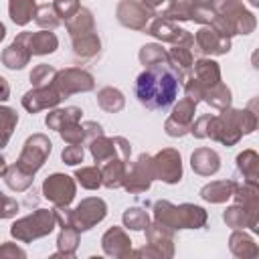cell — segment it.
<instances>
[{
    "label": "cell",
    "instance_id": "1",
    "mask_svg": "<svg viewBox=\"0 0 259 259\" xmlns=\"http://www.w3.org/2000/svg\"><path fill=\"white\" fill-rule=\"evenodd\" d=\"M221 115L204 113L192 121L190 134L194 138H210L225 146H235L243 134H251L257 127V115L251 109H221Z\"/></svg>",
    "mask_w": 259,
    "mask_h": 259
},
{
    "label": "cell",
    "instance_id": "2",
    "mask_svg": "<svg viewBox=\"0 0 259 259\" xmlns=\"http://www.w3.org/2000/svg\"><path fill=\"white\" fill-rule=\"evenodd\" d=\"M180 81L168 63L146 67L136 79V97L146 109H166L178 97Z\"/></svg>",
    "mask_w": 259,
    "mask_h": 259
},
{
    "label": "cell",
    "instance_id": "3",
    "mask_svg": "<svg viewBox=\"0 0 259 259\" xmlns=\"http://www.w3.org/2000/svg\"><path fill=\"white\" fill-rule=\"evenodd\" d=\"M212 26L219 28L223 34H251L257 26L255 14L249 12L243 0H212Z\"/></svg>",
    "mask_w": 259,
    "mask_h": 259
},
{
    "label": "cell",
    "instance_id": "4",
    "mask_svg": "<svg viewBox=\"0 0 259 259\" xmlns=\"http://www.w3.org/2000/svg\"><path fill=\"white\" fill-rule=\"evenodd\" d=\"M154 221L170 227L172 231L180 229H202L208 221V214L202 206L182 202V204H172L168 200H158L154 204Z\"/></svg>",
    "mask_w": 259,
    "mask_h": 259
},
{
    "label": "cell",
    "instance_id": "5",
    "mask_svg": "<svg viewBox=\"0 0 259 259\" xmlns=\"http://www.w3.org/2000/svg\"><path fill=\"white\" fill-rule=\"evenodd\" d=\"M57 225L55 212L49 208H36L34 212L18 219L10 227V235L20 243H32L36 239H42L53 233Z\"/></svg>",
    "mask_w": 259,
    "mask_h": 259
},
{
    "label": "cell",
    "instance_id": "6",
    "mask_svg": "<svg viewBox=\"0 0 259 259\" xmlns=\"http://www.w3.org/2000/svg\"><path fill=\"white\" fill-rule=\"evenodd\" d=\"M146 231V245L138 251H132L136 257H162L170 259L174 257V231L158 221L148 223Z\"/></svg>",
    "mask_w": 259,
    "mask_h": 259
},
{
    "label": "cell",
    "instance_id": "7",
    "mask_svg": "<svg viewBox=\"0 0 259 259\" xmlns=\"http://www.w3.org/2000/svg\"><path fill=\"white\" fill-rule=\"evenodd\" d=\"M51 150H53V144L45 134H32L26 138V142L20 150V156L16 160V166L34 176L45 166Z\"/></svg>",
    "mask_w": 259,
    "mask_h": 259
},
{
    "label": "cell",
    "instance_id": "8",
    "mask_svg": "<svg viewBox=\"0 0 259 259\" xmlns=\"http://www.w3.org/2000/svg\"><path fill=\"white\" fill-rule=\"evenodd\" d=\"M55 89L61 93V97H69L75 93H87L95 89V79L89 71L79 69V67H67L57 71L55 81H53Z\"/></svg>",
    "mask_w": 259,
    "mask_h": 259
},
{
    "label": "cell",
    "instance_id": "9",
    "mask_svg": "<svg viewBox=\"0 0 259 259\" xmlns=\"http://www.w3.org/2000/svg\"><path fill=\"white\" fill-rule=\"evenodd\" d=\"M107 214V204L103 198L99 196H89V198H83L73 210H71V219H73V227L83 233V231H89L93 229L97 223H101Z\"/></svg>",
    "mask_w": 259,
    "mask_h": 259
},
{
    "label": "cell",
    "instance_id": "10",
    "mask_svg": "<svg viewBox=\"0 0 259 259\" xmlns=\"http://www.w3.org/2000/svg\"><path fill=\"white\" fill-rule=\"evenodd\" d=\"M154 180H162L166 184H178L182 180V158L174 148H164L156 156H152Z\"/></svg>",
    "mask_w": 259,
    "mask_h": 259
},
{
    "label": "cell",
    "instance_id": "11",
    "mask_svg": "<svg viewBox=\"0 0 259 259\" xmlns=\"http://www.w3.org/2000/svg\"><path fill=\"white\" fill-rule=\"evenodd\" d=\"M154 180V170H152V156L150 154H140L136 162H127V172L123 178V186L132 194L146 192L152 186Z\"/></svg>",
    "mask_w": 259,
    "mask_h": 259
},
{
    "label": "cell",
    "instance_id": "12",
    "mask_svg": "<svg viewBox=\"0 0 259 259\" xmlns=\"http://www.w3.org/2000/svg\"><path fill=\"white\" fill-rule=\"evenodd\" d=\"M75 192H77V184L73 176L61 174V172L47 176L42 182V196L51 200L55 206H69L75 198Z\"/></svg>",
    "mask_w": 259,
    "mask_h": 259
},
{
    "label": "cell",
    "instance_id": "13",
    "mask_svg": "<svg viewBox=\"0 0 259 259\" xmlns=\"http://www.w3.org/2000/svg\"><path fill=\"white\" fill-rule=\"evenodd\" d=\"M115 16L119 20V24H123L125 28L132 30H146V26L150 24V20L156 16L154 10L150 6H146L144 2H136V0H121L115 8Z\"/></svg>",
    "mask_w": 259,
    "mask_h": 259
},
{
    "label": "cell",
    "instance_id": "14",
    "mask_svg": "<svg viewBox=\"0 0 259 259\" xmlns=\"http://www.w3.org/2000/svg\"><path fill=\"white\" fill-rule=\"evenodd\" d=\"M146 32L152 34L154 38L162 40V42L194 47V36H192L186 28H180L176 22L166 20V18H162V16H154V18L150 20V24L146 26Z\"/></svg>",
    "mask_w": 259,
    "mask_h": 259
},
{
    "label": "cell",
    "instance_id": "15",
    "mask_svg": "<svg viewBox=\"0 0 259 259\" xmlns=\"http://www.w3.org/2000/svg\"><path fill=\"white\" fill-rule=\"evenodd\" d=\"M194 113H196V103L192 99H188V97H182L174 105L172 113L168 115V119L164 123L166 134L170 138H182V136L190 134V125L194 121Z\"/></svg>",
    "mask_w": 259,
    "mask_h": 259
},
{
    "label": "cell",
    "instance_id": "16",
    "mask_svg": "<svg viewBox=\"0 0 259 259\" xmlns=\"http://www.w3.org/2000/svg\"><path fill=\"white\" fill-rule=\"evenodd\" d=\"M194 45L202 55H227L231 51V36L223 34L212 24H202L194 34Z\"/></svg>",
    "mask_w": 259,
    "mask_h": 259
},
{
    "label": "cell",
    "instance_id": "17",
    "mask_svg": "<svg viewBox=\"0 0 259 259\" xmlns=\"http://www.w3.org/2000/svg\"><path fill=\"white\" fill-rule=\"evenodd\" d=\"M63 101L61 93L55 89V85H45V87H32L22 95V107L28 113H38L42 109H53Z\"/></svg>",
    "mask_w": 259,
    "mask_h": 259
},
{
    "label": "cell",
    "instance_id": "18",
    "mask_svg": "<svg viewBox=\"0 0 259 259\" xmlns=\"http://www.w3.org/2000/svg\"><path fill=\"white\" fill-rule=\"evenodd\" d=\"M101 249L109 257L125 259L132 257V239L121 227H111L101 237Z\"/></svg>",
    "mask_w": 259,
    "mask_h": 259
},
{
    "label": "cell",
    "instance_id": "19",
    "mask_svg": "<svg viewBox=\"0 0 259 259\" xmlns=\"http://www.w3.org/2000/svg\"><path fill=\"white\" fill-rule=\"evenodd\" d=\"M18 40H22V45L28 49L30 55H51L57 51L59 47V38L55 32L51 30H38V32H20L16 36Z\"/></svg>",
    "mask_w": 259,
    "mask_h": 259
},
{
    "label": "cell",
    "instance_id": "20",
    "mask_svg": "<svg viewBox=\"0 0 259 259\" xmlns=\"http://www.w3.org/2000/svg\"><path fill=\"white\" fill-rule=\"evenodd\" d=\"M223 221L231 229H247L249 227L253 233L259 231V212H253L239 202H235L233 206H229L223 212Z\"/></svg>",
    "mask_w": 259,
    "mask_h": 259
},
{
    "label": "cell",
    "instance_id": "21",
    "mask_svg": "<svg viewBox=\"0 0 259 259\" xmlns=\"http://www.w3.org/2000/svg\"><path fill=\"white\" fill-rule=\"evenodd\" d=\"M127 162L130 160H121L119 156H115V158H109L103 164H99V168H101V186L121 188L125 172H127Z\"/></svg>",
    "mask_w": 259,
    "mask_h": 259
},
{
    "label": "cell",
    "instance_id": "22",
    "mask_svg": "<svg viewBox=\"0 0 259 259\" xmlns=\"http://www.w3.org/2000/svg\"><path fill=\"white\" fill-rule=\"evenodd\" d=\"M190 166L198 176H212L221 168V158L210 148H196L190 156Z\"/></svg>",
    "mask_w": 259,
    "mask_h": 259
},
{
    "label": "cell",
    "instance_id": "23",
    "mask_svg": "<svg viewBox=\"0 0 259 259\" xmlns=\"http://www.w3.org/2000/svg\"><path fill=\"white\" fill-rule=\"evenodd\" d=\"M168 53V65L182 77V81L186 77H190V71H192V63H194V57H192V47L188 45H172Z\"/></svg>",
    "mask_w": 259,
    "mask_h": 259
},
{
    "label": "cell",
    "instance_id": "24",
    "mask_svg": "<svg viewBox=\"0 0 259 259\" xmlns=\"http://www.w3.org/2000/svg\"><path fill=\"white\" fill-rule=\"evenodd\" d=\"M229 249L235 257H241V259H255L259 255L257 243L243 229H233L231 239H229Z\"/></svg>",
    "mask_w": 259,
    "mask_h": 259
},
{
    "label": "cell",
    "instance_id": "25",
    "mask_svg": "<svg viewBox=\"0 0 259 259\" xmlns=\"http://www.w3.org/2000/svg\"><path fill=\"white\" fill-rule=\"evenodd\" d=\"M235 186H237L235 180H214V182H208V184H204L200 188V198L206 200V202H212V204L227 202L229 198H233Z\"/></svg>",
    "mask_w": 259,
    "mask_h": 259
},
{
    "label": "cell",
    "instance_id": "26",
    "mask_svg": "<svg viewBox=\"0 0 259 259\" xmlns=\"http://www.w3.org/2000/svg\"><path fill=\"white\" fill-rule=\"evenodd\" d=\"M192 77L198 79L206 89L221 83V67L217 61L208 59V57H202L198 61L192 63Z\"/></svg>",
    "mask_w": 259,
    "mask_h": 259
},
{
    "label": "cell",
    "instance_id": "27",
    "mask_svg": "<svg viewBox=\"0 0 259 259\" xmlns=\"http://www.w3.org/2000/svg\"><path fill=\"white\" fill-rule=\"evenodd\" d=\"M71 40H73V55L77 59H93L101 49V40L95 30L75 34V36H71Z\"/></svg>",
    "mask_w": 259,
    "mask_h": 259
},
{
    "label": "cell",
    "instance_id": "28",
    "mask_svg": "<svg viewBox=\"0 0 259 259\" xmlns=\"http://www.w3.org/2000/svg\"><path fill=\"white\" fill-rule=\"evenodd\" d=\"M30 53H28V49L22 45V40H18V38H14L4 51H2V65L6 67V69H12V71H16V69H24L28 63H30Z\"/></svg>",
    "mask_w": 259,
    "mask_h": 259
},
{
    "label": "cell",
    "instance_id": "29",
    "mask_svg": "<svg viewBox=\"0 0 259 259\" xmlns=\"http://www.w3.org/2000/svg\"><path fill=\"white\" fill-rule=\"evenodd\" d=\"M81 115H83L81 107H75V105H71V107H63V109L53 107V109L47 113L45 123H47V127H49V130L61 132L65 125L75 123V121H81Z\"/></svg>",
    "mask_w": 259,
    "mask_h": 259
},
{
    "label": "cell",
    "instance_id": "30",
    "mask_svg": "<svg viewBox=\"0 0 259 259\" xmlns=\"http://www.w3.org/2000/svg\"><path fill=\"white\" fill-rule=\"evenodd\" d=\"M89 152H91V156H93V160H95L97 166L103 164V162L109 160V158L119 156L115 138H107L105 134H103V136H97L95 140L89 142ZM119 158H121V156H119ZM121 160H123V158H121Z\"/></svg>",
    "mask_w": 259,
    "mask_h": 259
},
{
    "label": "cell",
    "instance_id": "31",
    "mask_svg": "<svg viewBox=\"0 0 259 259\" xmlns=\"http://www.w3.org/2000/svg\"><path fill=\"white\" fill-rule=\"evenodd\" d=\"M194 2L192 0H168L166 8L162 10V18L166 20H172V22H186V20H192L194 18Z\"/></svg>",
    "mask_w": 259,
    "mask_h": 259
},
{
    "label": "cell",
    "instance_id": "32",
    "mask_svg": "<svg viewBox=\"0 0 259 259\" xmlns=\"http://www.w3.org/2000/svg\"><path fill=\"white\" fill-rule=\"evenodd\" d=\"M77 247H79V231L75 227H61V233L57 237V253L53 255V259L73 257L77 253Z\"/></svg>",
    "mask_w": 259,
    "mask_h": 259
},
{
    "label": "cell",
    "instance_id": "33",
    "mask_svg": "<svg viewBox=\"0 0 259 259\" xmlns=\"http://www.w3.org/2000/svg\"><path fill=\"white\" fill-rule=\"evenodd\" d=\"M34 10H36L34 0H8L10 20L18 26H26L34 18Z\"/></svg>",
    "mask_w": 259,
    "mask_h": 259
},
{
    "label": "cell",
    "instance_id": "34",
    "mask_svg": "<svg viewBox=\"0 0 259 259\" xmlns=\"http://www.w3.org/2000/svg\"><path fill=\"white\" fill-rule=\"evenodd\" d=\"M97 105L107 113H119L125 107V97L115 87H103L97 91Z\"/></svg>",
    "mask_w": 259,
    "mask_h": 259
},
{
    "label": "cell",
    "instance_id": "35",
    "mask_svg": "<svg viewBox=\"0 0 259 259\" xmlns=\"http://www.w3.org/2000/svg\"><path fill=\"white\" fill-rule=\"evenodd\" d=\"M233 198H235V202L243 204L245 208H249L253 212H259V188H257L255 182H245V180H243V184L237 182Z\"/></svg>",
    "mask_w": 259,
    "mask_h": 259
},
{
    "label": "cell",
    "instance_id": "36",
    "mask_svg": "<svg viewBox=\"0 0 259 259\" xmlns=\"http://www.w3.org/2000/svg\"><path fill=\"white\" fill-rule=\"evenodd\" d=\"M237 170L243 174L245 182H255L259 178V156L255 150H245L237 156Z\"/></svg>",
    "mask_w": 259,
    "mask_h": 259
},
{
    "label": "cell",
    "instance_id": "37",
    "mask_svg": "<svg viewBox=\"0 0 259 259\" xmlns=\"http://www.w3.org/2000/svg\"><path fill=\"white\" fill-rule=\"evenodd\" d=\"M65 26H67L69 34L75 36V34H83V32H89V30H95V20H93L91 10L79 8L71 18L65 20Z\"/></svg>",
    "mask_w": 259,
    "mask_h": 259
},
{
    "label": "cell",
    "instance_id": "38",
    "mask_svg": "<svg viewBox=\"0 0 259 259\" xmlns=\"http://www.w3.org/2000/svg\"><path fill=\"white\" fill-rule=\"evenodd\" d=\"M4 180H6V186H8L10 190H14V192H24V190H28V188L32 186L34 176L28 174V172H24V170L18 168L16 164H12V166H8L6 172H4Z\"/></svg>",
    "mask_w": 259,
    "mask_h": 259
},
{
    "label": "cell",
    "instance_id": "39",
    "mask_svg": "<svg viewBox=\"0 0 259 259\" xmlns=\"http://www.w3.org/2000/svg\"><path fill=\"white\" fill-rule=\"evenodd\" d=\"M202 101H206L214 109H227V107H231V89L225 83H217L206 89Z\"/></svg>",
    "mask_w": 259,
    "mask_h": 259
},
{
    "label": "cell",
    "instance_id": "40",
    "mask_svg": "<svg viewBox=\"0 0 259 259\" xmlns=\"http://www.w3.org/2000/svg\"><path fill=\"white\" fill-rule=\"evenodd\" d=\"M16 123H18V113L12 107L0 105V150L12 138V132H14Z\"/></svg>",
    "mask_w": 259,
    "mask_h": 259
},
{
    "label": "cell",
    "instance_id": "41",
    "mask_svg": "<svg viewBox=\"0 0 259 259\" xmlns=\"http://www.w3.org/2000/svg\"><path fill=\"white\" fill-rule=\"evenodd\" d=\"M34 22L42 28V30H55L61 24V16L57 14L53 4H40L34 10Z\"/></svg>",
    "mask_w": 259,
    "mask_h": 259
},
{
    "label": "cell",
    "instance_id": "42",
    "mask_svg": "<svg viewBox=\"0 0 259 259\" xmlns=\"http://www.w3.org/2000/svg\"><path fill=\"white\" fill-rule=\"evenodd\" d=\"M140 63L144 67H152V65H162V63H168V53L162 49V45H156V42H150V45H144L140 49Z\"/></svg>",
    "mask_w": 259,
    "mask_h": 259
},
{
    "label": "cell",
    "instance_id": "43",
    "mask_svg": "<svg viewBox=\"0 0 259 259\" xmlns=\"http://www.w3.org/2000/svg\"><path fill=\"white\" fill-rule=\"evenodd\" d=\"M75 178L83 188L95 190L101 186V168L97 164L95 166H83V168L75 170Z\"/></svg>",
    "mask_w": 259,
    "mask_h": 259
},
{
    "label": "cell",
    "instance_id": "44",
    "mask_svg": "<svg viewBox=\"0 0 259 259\" xmlns=\"http://www.w3.org/2000/svg\"><path fill=\"white\" fill-rule=\"evenodd\" d=\"M121 221H123V227L130 231H144L150 223V214L140 206H132L123 212Z\"/></svg>",
    "mask_w": 259,
    "mask_h": 259
},
{
    "label": "cell",
    "instance_id": "45",
    "mask_svg": "<svg viewBox=\"0 0 259 259\" xmlns=\"http://www.w3.org/2000/svg\"><path fill=\"white\" fill-rule=\"evenodd\" d=\"M55 75H57V69L53 65L40 63L30 71V83H32V87H45L55 81Z\"/></svg>",
    "mask_w": 259,
    "mask_h": 259
},
{
    "label": "cell",
    "instance_id": "46",
    "mask_svg": "<svg viewBox=\"0 0 259 259\" xmlns=\"http://www.w3.org/2000/svg\"><path fill=\"white\" fill-rule=\"evenodd\" d=\"M59 134H61L63 142H67V144H81V146L85 144V127H83L81 121H75V123L65 125Z\"/></svg>",
    "mask_w": 259,
    "mask_h": 259
},
{
    "label": "cell",
    "instance_id": "47",
    "mask_svg": "<svg viewBox=\"0 0 259 259\" xmlns=\"http://www.w3.org/2000/svg\"><path fill=\"white\" fill-rule=\"evenodd\" d=\"M83 156H85V152H83V146H81V144H69V146L61 152L63 162L69 164V166H75V164L83 162Z\"/></svg>",
    "mask_w": 259,
    "mask_h": 259
},
{
    "label": "cell",
    "instance_id": "48",
    "mask_svg": "<svg viewBox=\"0 0 259 259\" xmlns=\"http://www.w3.org/2000/svg\"><path fill=\"white\" fill-rule=\"evenodd\" d=\"M53 6H55V10H57V14L61 16V20L65 18H71L79 8H81V4H79V0H53Z\"/></svg>",
    "mask_w": 259,
    "mask_h": 259
},
{
    "label": "cell",
    "instance_id": "49",
    "mask_svg": "<svg viewBox=\"0 0 259 259\" xmlns=\"http://www.w3.org/2000/svg\"><path fill=\"white\" fill-rule=\"evenodd\" d=\"M18 208L20 206H18L16 198H12V196H8V194H4L0 190V219H12V217H16Z\"/></svg>",
    "mask_w": 259,
    "mask_h": 259
},
{
    "label": "cell",
    "instance_id": "50",
    "mask_svg": "<svg viewBox=\"0 0 259 259\" xmlns=\"http://www.w3.org/2000/svg\"><path fill=\"white\" fill-rule=\"evenodd\" d=\"M24 259L26 257V251L24 249H20L16 243H12V241H6V243H2L0 245V259Z\"/></svg>",
    "mask_w": 259,
    "mask_h": 259
},
{
    "label": "cell",
    "instance_id": "51",
    "mask_svg": "<svg viewBox=\"0 0 259 259\" xmlns=\"http://www.w3.org/2000/svg\"><path fill=\"white\" fill-rule=\"evenodd\" d=\"M83 127H85V142H87V144H89L91 140H95L97 136H103V127H101L97 121H85Z\"/></svg>",
    "mask_w": 259,
    "mask_h": 259
},
{
    "label": "cell",
    "instance_id": "52",
    "mask_svg": "<svg viewBox=\"0 0 259 259\" xmlns=\"http://www.w3.org/2000/svg\"><path fill=\"white\" fill-rule=\"evenodd\" d=\"M10 97V85H8V81L0 75V101H6Z\"/></svg>",
    "mask_w": 259,
    "mask_h": 259
},
{
    "label": "cell",
    "instance_id": "53",
    "mask_svg": "<svg viewBox=\"0 0 259 259\" xmlns=\"http://www.w3.org/2000/svg\"><path fill=\"white\" fill-rule=\"evenodd\" d=\"M142 2H144L146 6H150V8L154 10V8H158V6H162V4H164V2H168V0H142Z\"/></svg>",
    "mask_w": 259,
    "mask_h": 259
},
{
    "label": "cell",
    "instance_id": "54",
    "mask_svg": "<svg viewBox=\"0 0 259 259\" xmlns=\"http://www.w3.org/2000/svg\"><path fill=\"white\" fill-rule=\"evenodd\" d=\"M194 2V6H206V8H210V4H212V0H192Z\"/></svg>",
    "mask_w": 259,
    "mask_h": 259
},
{
    "label": "cell",
    "instance_id": "55",
    "mask_svg": "<svg viewBox=\"0 0 259 259\" xmlns=\"http://www.w3.org/2000/svg\"><path fill=\"white\" fill-rule=\"evenodd\" d=\"M6 168H8V166H6V160H4L2 156H0V176H4V172H6Z\"/></svg>",
    "mask_w": 259,
    "mask_h": 259
},
{
    "label": "cell",
    "instance_id": "56",
    "mask_svg": "<svg viewBox=\"0 0 259 259\" xmlns=\"http://www.w3.org/2000/svg\"><path fill=\"white\" fill-rule=\"evenodd\" d=\"M4 36H6V26H4L2 22H0V42L4 40Z\"/></svg>",
    "mask_w": 259,
    "mask_h": 259
},
{
    "label": "cell",
    "instance_id": "57",
    "mask_svg": "<svg viewBox=\"0 0 259 259\" xmlns=\"http://www.w3.org/2000/svg\"><path fill=\"white\" fill-rule=\"evenodd\" d=\"M249 2H251L253 6H257V4H259V0H249Z\"/></svg>",
    "mask_w": 259,
    "mask_h": 259
}]
</instances>
